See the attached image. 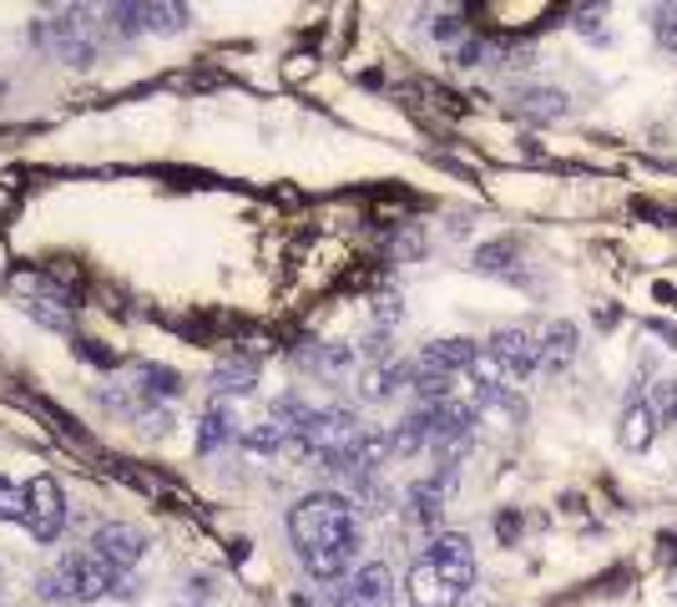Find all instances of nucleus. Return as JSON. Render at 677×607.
<instances>
[{
  "label": "nucleus",
  "instance_id": "1",
  "mask_svg": "<svg viewBox=\"0 0 677 607\" xmlns=\"http://www.w3.org/2000/svg\"><path fill=\"white\" fill-rule=\"evenodd\" d=\"M289 542L314 582H338L359 557V511L344 491H309L289 506Z\"/></svg>",
  "mask_w": 677,
  "mask_h": 607
},
{
  "label": "nucleus",
  "instance_id": "2",
  "mask_svg": "<svg viewBox=\"0 0 677 607\" xmlns=\"http://www.w3.org/2000/svg\"><path fill=\"white\" fill-rule=\"evenodd\" d=\"M36 593L46 603H97V597H132V578L112 572L97 552H66L51 572L36 578Z\"/></svg>",
  "mask_w": 677,
  "mask_h": 607
},
{
  "label": "nucleus",
  "instance_id": "3",
  "mask_svg": "<svg viewBox=\"0 0 677 607\" xmlns=\"http://www.w3.org/2000/svg\"><path fill=\"white\" fill-rule=\"evenodd\" d=\"M36 41L72 66H91L102 51V21L91 5H61V11H46L36 21Z\"/></svg>",
  "mask_w": 677,
  "mask_h": 607
},
{
  "label": "nucleus",
  "instance_id": "4",
  "mask_svg": "<svg viewBox=\"0 0 677 607\" xmlns=\"http://www.w3.org/2000/svg\"><path fill=\"white\" fill-rule=\"evenodd\" d=\"M21 527H26L36 542H46V547L66 532V486H61L56 476H30V481H26Z\"/></svg>",
  "mask_w": 677,
  "mask_h": 607
},
{
  "label": "nucleus",
  "instance_id": "5",
  "mask_svg": "<svg viewBox=\"0 0 677 607\" xmlns=\"http://www.w3.org/2000/svg\"><path fill=\"white\" fill-rule=\"evenodd\" d=\"M87 552H97L112 572H132V567L148 557V536L137 532V527H127V521H106V527L91 532Z\"/></svg>",
  "mask_w": 677,
  "mask_h": 607
},
{
  "label": "nucleus",
  "instance_id": "6",
  "mask_svg": "<svg viewBox=\"0 0 677 607\" xmlns=\"http://www.w3.org/2000/svg\"><path fill=\"white\" fill-rule=\"evenodd\" d=\"M405 593H410V603L414 607H460V597H465V587H460L445 567H435V562H420L410 567V578H405Z\"/></svg>",
  "mask_w": 677,
  "mask_h": 607
},
{
  "label": "nucleus",
  "instance_id": "7",
  "mask_svg": "<svg viewBox=\"0 0 677 607\" xmlns=\"http://www.w3.org/2000/svg\"><path fill=\"white\" fill-rule=\"evenodd\" d=\"M112 26L122 36H142V30H182L188 26V5H106Z\"/></svg>",
  "mask_w": 677,
  "mask_h": 607
},
{
  "label": "nucleus",
  "instance_id": "8",
  "mask_svg": "<svg viewBox=\"0 0 677 607\" xmlns=\"http://www.w3.org/2000/svg\"><path fill=\"white\" fill-rule=\"evenodd\" d=\"M486 350L501 359L506 370H511V380H526V375L541 365V344H536V334H531V329H521V325L496 329Z\"/></svg>",
  "mask_w": 677,
  "mask_h": 607
},
{
  "label": "nucleus",
  "instance_id": "9",
  "mask_svg": "<svg viewBox=\"0 0 677 607\" xmlns=\"http://www.w3.org/2000/svg\"><path fill=\"white\" fill-rule=\"evenodd\" d=\"M450 486H456V466H440L435 476L414 481L410 496H405V502H410V521H414V527H440V511H445Z\"/></svg>",
  "mask_w": 677,
  "mask_h": 607
},
{
  "label": "nucleus",
  "instance_id": "10",
  "mask_svg": "<svg viewBox=\"0 0 677 607\" xmlns=\"http://www.w3.org/2000/svg\"><path fill=\"white\" fill-rule=\"evenodd\" d=\"M344 607H395V572L384 562L354 567L349 587H344Z\"/></svg>",
  "mask_w": 677,
  "mask_h": 607
},
{
  "label": "nucleus",
  "instance_id": "11",
  "mask_svg": "<svg viewBox=\"0 0 677 607\" xmlns=\"http://www.w3.org/2000/svg\"><path fill=\"white\" fill-rule=\"evenodd\" d=\"M425 562L445 567L460 587H471V582H475V547H471V536H460V532H435V536H430Z\"/></svg>",
  "mask_w": 677,
  "mask_h": 607
},
{
  "label": "nucleus",
  "instance_id": "12",
  "mask_svg": "<svg viewBox=\"0 0 677 607\" xmlns=\"http://www.w3.org/2000/svg\"><path fill=\"white\" fill-rule=\"evenodd\" d=\"M430 426H435V410H430V405H414V410L389 430L395 456H420V451H430Z\"/></svg>",
  "mask_w": 677,
  "mask_h": 607
},
{
  "label": "nucleus",
  "instance_id": "13",
  "mask_svg": "<svg viewBox=\"0 0 677 607\" xmlns=\"http://www.w3.org/2000/svg\"><path fill=\"white\" fill-rule=\"evenodd\" d=\"M405 385H414V365H374V370H365V380H359V395H365V401H389V395Z\"/></svg>",
  "mask_w": 677,
  "mask_h": 607
},
{
  "label": "nucleus",
  "instance_id": "14",
  "mask_svg": "<svg viewBox=\"0 0 677 607\" xmlns=\"http://www.w3.org/2000/svg\"><path fill=\"white\" fill-rule=\"evenodd\" d=\"M137 395H152V401H177V395H182V375L177 370H167V365H152V359H142V365H137Z\"/></svg>",
  "mask_w": 677,
  "mask_h": 607
},
{
  "label": "nucleus",
  "instance_id": "15",
  "mask_svg": "<svg viewBox=\"0 0 677 607\" xmlns=\"http://www.w3.org/2000/svg\"><path fill=\"white\" fill-rule=\"evenodd\" d=\"M652 435H657V410L648 401H633L622 410V445L627 451H648Z\"/></svg>",
  "mask_w": 677,
  "mask_h": 607
},
{
  "label": "nucleus",
  "instance_id": "16",
  "mask_svg": "<svg viewBox=\"0 0 677 607\" xmlns=\"http://www.w3.org/2000/svg\"><path fill=\"white\" fill-rule=\"evenodd\" d=\"M572 355H576V325L572 319H557L541 334V365L546 370H561V365H572Z\"/></svg>",
  "mask_w": 677,
  "mask_h": 607
},
{
  "label": "nucleus",
  "instance_id": "17",
  "mask_svg": "<svg viewBox=\"0 0 677 607\" xmlns=\"http://www.w3.org/2000/svg\"><path fill=\"white\" fill-rule=\"evenodd\" d=\"M233 441V415H228V405H207L203 410V420H197V451L203 456H213L218 445H228Z\"/></svg>",
  "mask_w": 677,
  "mask_h": 607
},
{
  "label": "nucleus",
  "instance_id": "18",
  "mask_svg": "<svg viewBox=\"0 0 677 607\" xmlns=\"http://www.w3.org/2000/svg\"><path fill=\"white\" fill-rule=\"evenodd\" d=\"M258 385V365L253 359H222L213 370V395H243Z\"/></svg>",
  "mask_w": 677,
  "mask_h": 607
},
{
  "label": "nucleus",
  "instance_id": "19",
  "mask_svg": "<svg viewBox=\"0 0 677 607\" xmlns=\"http://www.w3.org/2000/svg\"><path fill=\"white\" fill-rule=\"evenodd\" d=\"M521 102V112H531V117H566V91L557 87H531L515 97Z\"/></svg>",
  "mask_w": 677,
  "mask_h": 607
},
{
  "label": "nucleus",
  "instance_id": "20",
  "mask_svg": "<svg viewBox=\"0 0 677 607\" xmlns=\"http://www.w3.org/2000/svg\"><path fill=\"white\" fill-rule=\"evenodd\" d=\"M238 441L248 445V451H264V456H273V451H283V441H289V430H283L279 420H273V415H268V420H258V426H248V430H243Z\"/></svg>",
  "mask_w": 677,
  "mask_h": 607
},
{
  "label": "nucleus",
  "instance_id": "21",
  "mask_svg": "<svg viewBox=\"0 0 677 607\" xmlns=\"http://www.w3.org/2000/svg\"><path fill=\"white\" fill-rule=\"evenodd\" d=\"M309 370H319V375H344V370H354V350L349 344H319V350H309Z\"/></svg>",
  "mask_w": 677,
  "mask_h": 607
},
{
  "label": "nucleus",
  "instance_id": "22",
  "mask_svg": "<svg viewBox=\"0 0 677 607\" xmlns=\"http://www.w3.org/2000/svg\"><path fill=\"white\" fill-rule=\"evenodd\" d=\"M21 506H26V486L0 476V521H21Z\"/></svg>",
  "mask_w": 677,
  "mask_h": 607
},
{
  "label": "nucleus",
  "instance_id": "23",
  "mask_svg": "<svg viewBox=\"0 0 677 607\" xmlns=\"http://www.w3.org/2000/svg\"><path fill=\"white\" fill-rule=\"evenodd\" d=\"M657 420H667V426H677V380H667V385H657Z\"/></svg>",
  "mask_w": 677,
  "mask_h": 607
},
{
  "label": "nucleus",
  "instance_id": "24",
  "mask_svg": "<svg viewBox=\"0 0 677 607\" xmlns=\"http://www.w3.org/2000/svg\"><path fill=\"white\" fill-rule=\"evenodd\" d=\"M456 61L460 66H481V61H486V41H481V36H460Z\"/></svg>",
  "mask_w": 677,
  "mask_h": 607
},
{
  "label": "nucleus",
  "instance_id": "25",
  "mask_svg": "<svg viewBox=\"0 0 677 607\" xmlns=\"http://www.w3.org/2000/svg\"><path fill=\"white\" fill-rule=\"evenodd\" d=\"M399 314H405V304H399V294H384V299H374V319H380V325H399Z\"/></svg>",
  "mask_w": 677,
  "mask_h": 607
},
{
  "label": "nucleus",
  "instance_id": "26",
  "mask_svg": "<svg viewBox=\"0 0 677 607\" xmlns=\"http://www.w3.org/2000/svg\"><path fill=\"white\" fill-rule=\"evenodd\" d=\"M460 30H465V26H460L456 15H440V21H435V36H440V41H456Z\"/></svg>",
  "mask_w": 677,
  "mask_h": 607
}]
</instances>
